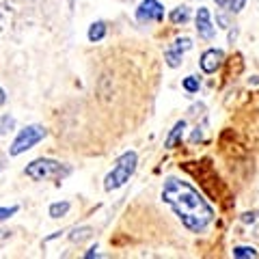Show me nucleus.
<instances>
[{
	"mask_svg": "<svg viewBox=\"0 0 259 259\" xmlns=\"http://www.w3.org/2000/svg\"><path fill=\"white\" fill-rule=\"evenodd\" d=\"M162 201L173 209V214L180 218L190 233H205V229L214 221L212 205L201 197L192 184L177 180V177H168L164 182Z\"/></svg>",
	"mask_w": 259,
	"mask_h": 259,
	"instance_id": "obj_1",
	"label": "nucleus"
},
{
	"mask_svg": "<svg viewBox=\"0 0 259 259\" xmlns=\"http://www.w3.org/2000/svg\"><path fill=\"white\" fill-rule=\"evenodd\" d=\"M136 162H139V156H136L134 151H125L123 156L115 162V168L106 175V180H104V190L112 192V190L121 188V186H125L130 182V177H132L136 171Z\"/></svg>",
	"mask_w": 259,
	"mask_h": 259,
	"instance_id": "obj_2",
	"label": "nucleus"
},
{
	"mask_svg": "<svg viewBox=\"0 0 259 259\" xmlns=\"http://www.w3.org/2000/svg\"><path fill=\"white\" fill-rule=\"evenodd\" d=\"M26 177H30L32 182H46V180H61V177L69 175V166L61 164L56 160L50 158H39V160H32L30 164L24 168Z\"/></svg>",
	"mask_w": 259,
	"mask_h": 259,
	"instance_id": "obj_3",
	"label": "nucleus"
},
{
	"mask_svg": "<svg viewBox=\"0 0 259 259\" xmlns=\"http://www.w3.org/2000/svg\"><path fill=\"white\" fill-rule=\"evenodd\" d=\"M46 134H48V132H46V127H44V125H26L24 130H20V134L15 136V141L11 143L9 156L15 158V156H20V153L32 149L39 141H44V139H46Z\"/></svg>",
	"mask_w": 259,
	"mask_h": 259,
	"instance_id": "obj_4",
	"label": "nucleus"
},
{
	"mask_svg": "<svg viewBox=\"0 0 259 259\" xmlns=\"http://www.w3.org/2000/svg\"><path fill=\"white\" fill-rule=\"evenodd\" d=\"M164 18V7L158 0H143L141 7L136 9V20L141 24H149V22H160Z\"/></svg>",
	"mask_w": 259,
	"mask_h": 259,
	"instance_id": "obj_5",
	"label": "nucleus"
},
{
	"mask_svg": "<svg viewBox=\"0 0 259 259\" xmlns=\"http://www.w3.org/2000/svg\"><path fill=\"white\" fill-rule=\"evenodd\" d=\"M197 32L201 39H205V41H212V39L216 37V26L212 24V15H209V11L205 9V7H199L197 11Z\"/></svg>",
	"mask_w": 259,
	"mask_h": 259,
	"instance_id": "obj_6",
	"label": "nucleus"
},
{
	"mask_svg": "<svg viewBox=\"0 0 259 259\" xmlns=\"http://www.w3.org/2000/svg\"><path fill=\"white\" fill-rule=\"evenodd\" d=\"M223 61H225V54H223V50H216V48H209V50H205L203 54H201V61H199V65H201V69H203L205 74H214V71H216V69L223 65Z\"/></svg>",
	"mask_w": 259,
	"mask_h": 259,
	"instance_id": "obj_7",
	"label": "nucleus"
},
{
	"mask_svg": "<svg viewBox=\"0 0 259 259\" xmlns=\"http://www.w3.org/2000/svg\"><path fill=\"white\" fill-rule=\"evenodd\" d=\"M184 130H186V121H184V119H182V121H177V123L173 125V130H171V134L166 136V143H164V147H166V149H173L175 145L182 141Z\"/></svg>",
	"mask_w": 259,
	"mask_h": 259,
	"instance_id": "obj_8",
	"label": "nucleus"
},
{
	"mask_svg": "<svg viewBox=\"0 0 259 259\" xmlns=\"http://www.w3.org/2000/svg\"><path fill=\"white\" fill-rule=\"evenodd\" d=\"M87 37H89V41H91V44H97V41H102V39L106 37V22H102V20L93 22L91 26H89V32H87Z\"/></svg>",
	"mask_w": 259,
	"mask_h": 259,
	"instance_id": "obj_9",
	"label": "nucleus"
},
{
	"mask_svg": "<svg viewBox=\"0 0 259 259\" xmlns=\"http://www.w3.org/2000/svg\"><path fill=\"white\" fill-rule=\"evenodd\" d=\"M168 20H171L173 24H186V22L190 20V9L186 5L175 7V9L171 11V15H168Z\"/></svg>",
	"mask_w": 259,
	"mask_h": 259,
	"instance_id": "obj_10",
	"label": "nucleus"
},
{
	"mask_svg": "<svg viewBox=\"0 0 259 259\" xmlns=\"http://www.w3.org/2000/svg\"><path fill=\"white\" fill-rule=\"evenodd\" d=\"M69 203L67 201H59V203H52L50 205V209H48V214H50V218H63V216H67V212H69Z\"/></svg>",
	"mask_w": 259,
	"mask_h": 259,
	"instance_id": "obj_11",
	"label": "nucleus"
},
{
	"mask_svg": "<svg viewBox=\"0 0 259 259\" xmlns=\"http://www.w3.org/2000/svg\"><path fill=\"white\" fill-rule=\"evenodd\" d=\"M182 56H184V52H180V50H175V48H171V50H166V52H164V61H166L168 67H180V65H182Z\"/></svg>",
	"mask_w": 259,
	"mask_h": 259,
	"instance_id": "obj_12",
	"label": "nucleus"
},
{
	"mask_svg": "<svg viewBox=\"0 0 259 259\" xmlns=\"http://www.w3.org/2000/svg\"><path fill=\"white\" fill-rule=\"evenodd\" d=\"M231 255L236 259H250V257H257V250L253 246H236L231 250Z\"/></svg>",
	"mask_w": 259,
	"mask_h": 259,
	"instance_id": "obj_13",
	"label": "nucleus"
},
{
	"mask_svg": "<svg viewBox=\"0 0 259 259\" xmlns=\"http://www.w3.org/2000/svg\"><path fill=\"white\" fill-rule=\"evenodd\" d=\"M91 236H93L91 227H80V229H74V233L69 236V240L71 242H84V240H89Z\"/></svg>",
	"mask_w": 259,
	"mask_h": 259,
	"instance_id": "obj_14",
	"label": "nucleus"
},
{
	"mask_svg": "<svg viewBox=\"0 0 259 259\" xmlns=\"http://www.w3.org/2000/svg\"><path fill=\"white\" fill-rule=\"evenodd\" d=\"M15 130V119L9 117V115H3L0 117V136H5V134H9Z\"/></svg>",
	"mask_w": 259,
	"mask_h": 259,
	"instance_id": "obj_15",
	"label": "nucleus"
},
{
	"mask_svg": "<svg viewBox=\"0 0 259 259\" xmlns=\"http://www.w3.org/2000/svg\"><path fill=\"white\" fill-rule=\"evenodd\" d=\"M182 87H184L188 93H197L199 87H201V82H199L197 76H186V78L182 80Z\"/></svg>",
	"mask_w": 259,
	"mask_h": 259,
	"instance_id": "obj_16",
	"label": "nucleus"
},
{
	"mask_svg": "<svg viewBox=\"0 0 259 259\" xmlns=\"http://www.w3.org/2000/svg\"><path fill=\"white\" fill-rule=\"evenodd\" d=\"M192 39L190 37H180V39H175V44H173V48L175 50H180V52H188V50H192Z\"/></svg>",
	"mask_w": 259,
	"mask_h": 259,
	"instance_id": "obj_17",
	"label": "nucleus"
},
{
	"mask_svg": "<svg viewBox=\"0 0 259 259\" xmlns=\"http://www.w3.org/2000/svg\"><path fill=\"white\" fill-rule=\"evenodd\" d=\"M18 205H11V207H0V221H7V218H11L15 212H18Z\"/></svg>",
	"mask_w": 259,
	"mask_h": 259,
	"instance_id": "obj_18",
	"label": "nucleus"
},
{
	"mask_svg": "<svg viewBox=\"0 0 259 259\" xmlns=\"http://www.w3.org/2000/svg\"><path fill=\"white\" fill-rule=\"evenodd\" d=\"M244 5H246V0H231L229 11H231V13H240L242 9H244Z\"/></svg>",
	"mask_w": 259,
	"mask_h": 259,
	"instance_id": "obj_19",
	"label": "nucleus"
},
{
	"mask_svg": "<svg viewBox=\"0 0 259 259\" xmlns=\"http://www.w3.org/2000/svg\"><path fill=\"white\" fill-rule=\"evenodd\" d=\"M205 127H207L205 123L201 125V127L197 125V130H194V132H192V136H190V141H192V143H199V141H203V130H205Z\"/></svg>",
	"mask_w": 259,
	"mask_h": 259,
	"instance_id": "obj_20",
	"label": "nucleus"
},
{
	"mask_svg": "<svg viewBox=\"0 0 259 259\" xmlns=\"http://www.w3.org/2000/svg\"><path fill=\"white\" fill-rule=\"evenodd\" d=\"M242 221L253 225V223H257V221H259V212H246L244 216H242Z\"/></svg>",
	"mask_w": 259,
	"mask_h": 259,
	"instance_id": "obj_21",
	"label": "nucleus"
},
{
	"mask_svg": "<svg viewBox=\"0 0 259 259\" xmlns=\"http://www.w3.org/2000/svg\"><path fill=\"white\" fill-rule=\"evenodd\" d=\"M216 22L221 24V28H231V26H233V24L229 22V18H227V15H218Z\"/></svg>",
	"mask_w": 259,
	"mask_h": 259,
	"instance_id": "obj_22",
	"label": "nucleus"
},
{
	"mask_svg": "<svg viewBox=\"0 0 259 259\" xmlns=\"http://www.w3.org/2000/svg\"><path fill=\"white\" fill-rule=\"evenodd\" d=\"M214 3L218 7H223V9H229V5H231V0H214Z\"/></svg>",
	"mask_w": 259,
	"mask_h": 259,
	"instance_id": "obj_23",
	"label": "nucleus"
},
{
	"mask_svg": "<svg viewBox=\"0 0 259 259\" xmlns=\"http://www.w3.org/2000/svg\"><path fill=\"white\" fill-rule=\"evenodd\" d=\"M236 35H238V28H233V30L229 32V44H233V41H236Z\"/></svg>",
	"mask_w": 259,
	"mask_h": 259,
	"instance_id": "obj_24",
	"label": "nucleus"
},
{
	"mask_svg": "<svg viewBox=\"0 0 259 259\" xmlns=\"http://www.w3.org/2000/svg\"><path fill=\"white\" fill-rule=\"evenodd\" d=\"M93 255H97V246L89 248V253H84V257H93Z\"/></svg>",
	"mask_w": 259,
	"mask_h": 259,
	"instance_id": "obj_25",
	"label": "nucleus"
},
{
	"mask_svg": "<svg viewBox=\"0 0 259 259\" xmlns=\"http://www.w3.org/2000/svg\"><path fill=\"white\" fill-rule=\"evenodd\" d=\"M5 102H7V95H5V91H3V89H0V106H3Z\"/></svg>",
	"mask_w": 259,
	"mask_h": 259,
	"instance_id": "obj_26",
	"label": "nucleus"
}]
</instances>
